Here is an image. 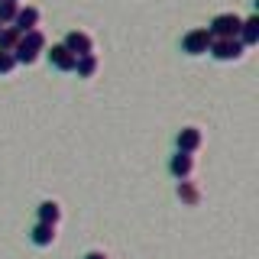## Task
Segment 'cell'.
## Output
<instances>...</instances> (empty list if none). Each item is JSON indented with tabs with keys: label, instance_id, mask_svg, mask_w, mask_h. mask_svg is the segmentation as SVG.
<instances>
[{
	"label": "cell",
	"instance_id": "obj_1",
	"mask_svg": "<svg viewBox=\"0 0 259 259\" xmlns=\"http://www.w3.org/2000/svg\"><path fill=\"white\" fill-rule=\"evenodd\" d=\"M240 26H243V20L237 13H217L207 29L214 39H240Z\"/></svg>",
	"mask_w": 259,
	"mask_h": 259
},
{
	"label": "cell",
	"instance_id": "obj_2",
	"mask_svg": "<svg viewBox=\"0 0 259 259\" xmlns=\"http://www.w3.org/2000/svg\"><path fill=\"white\" fill-rule=\"evenodd\" d=\"M210 55H214L217 62H240L243 55H246V46H243L240 39H214Z\"/></svg>",
	"mask_w": 259,
	"mask_h": 259
},
{
	"label": "cell",
	"instance_id": "obj_3",
	"mask_svg": "<svg viewBox=\"0 0 259 259\" xmlns=\"http://www.w3.org/2000/svg\"><path fill=\"white\" fill-rule=\"evenodd\" d=\"M182 46H185V52H188V55H207L210 46H214V36H210L207 26H201V29H191L188 36H185Z\"/></svg>",
	"mask_w": 259,
	"mask_h": 259
},
{
	"label": "cell",
	"instance_id": "obj_4",
	"mask_svg": "<svg viewBox=\"0 0 259 259\" xmlns=\"http://www.w3.org/2000/svg\"><path fill=\"white\" fill-rule=\"evenodd\" d=\"M168 172H172L178 182H182V178H191L194 175V152H182V149H178L172 156V162H168Z\"/></svg>",
	"mask_w": 259,
	"mask_h": 259
},
{
	"label": "cell",
	"instance_id": "obj_5",
	"mask_svg": "<svg viewBox=\"0 0 259 259\" xmlns=\"http://www.w3.org/2000/svg\"><path fill=\"white\" fill-rule=\"evenodd\" d=\"M65 49L75 52V55H91L94 52V39L88 36V32H81V29H71L68 36H65Z\"/></svg>",
	"mask_w": 259,
	"mask_h": 259
},
{
	"label": "cell",
	"instance_id": "obj_6",
	"mask_svg": "<svg viewBox=\"0 0 259 259\" xmlns=\"http://www.w3.org/2000/svg\"><path fill=\"white\" fill-rule=\"evenodd\" d=\"M39 20H42V13H39L36 7H20L10 26H16L20 32H29V29H36V26H39Z\"/></svg>",
	"mask_w": 259,
	"mask_h": 259
},
{
	"label": "cell",
	"instance_id": "obj_7",
	"mask_svg": "<svg viewBox=\"0 0 259 259\" xmlns=\"http://www.w3.org/2000/svg\"><path fill=\"white\" fill-rule=\"evenodd\" d=\"M49 59H52V65H55L59 71H75L78 55H75V52H68V49H65V42H59V46H52Z\"/></svg>",
	"mask_w": 259,
	"mask_h": 259
},
{
	"label": "cell",
	"instance_id": "obj_8",
	"mask_svg": "<svg viewBox=\"0 0 259 259\" xmlns=\"http://www.w3.org/2000/svg\"><path fill=\"white\" fill-rule=\"evenodd\" d=\"M201 143H204V136H201L198 126H185L182 133H178V149L182 152H198Z\"/></svg>",
	"mask_w": 259,
	"mask_h": 259
},
{
	"label": "cell",
	"instance_id": "obj_9",
	"mask_svg": "<svg viewBox=\"0 0 259 259\" xmlns=\"http://www.w3.org/2000/svg\"><path fill=\"white\" fill-rule=\"evenodd\" d=\"M29 240L36 243V246H52V243H55V224H42V221H39L36 227H32Z\"/></svg>",
	"mask_w": 259,
	"mask_h": 259
},
{
	"label": "cell",
	"instance_id": "obj_10",
	"mask_svg": "<svg viewBox=\"0 0 259 259\" xmlns=\"http://www.w3.org/2000/svg\"><path fill=\"white\" fill-rule=\"evenodd\" d=\"M240 42L246 46V49L259 42V16H249V20H243V26H240Z\"/></svg>",
	"mask_w": 259,
	"mask_h": 259
},
{
	"label": "cell",
	"instance_id": "obj_11",
	"mask_svg": "<svg viewBox=\"0 0 259 259\" xmlns=\"http://www.w3.org/2000/svg\"><path fill=\"white\" fill-rule=\"evenodd\" d=\"M39 221L59 227V221H62V207H59V201H42V204H39Z\"/></svg>",
	"mask_w": 259,
	"mask_h": 259
},
{
	"label": "cell",
	"instance_id": "obj_12",
	"mask_svg": "<svg viewBox=\"0 0 259 259\" xmlns=\"http://www.w3.org/2000/svg\"><path fill=\"white\" fill-rule=\"evenodd\" d=\"M75 71H78V78H94L97 75V55H78V62H75Z\"/></svg>",
	"mask_w": 259,
	"mask_h": 259
},
{
	"label": "cell",
	"instance_id": "obj_13",
	"mask_svg": "<svg viewBox=\"0 0 259 259\" xmlns=\"http://www.w3.org/2000/svg\"><path fill=\"white\" fill-rule=\"evenodd\" d=\"M178 198H182V204H188V207H194L201 201V191L194 188V185L188 182V178H182V182H178Z\"/></svg>",
	"mask_w": 259,
	"mask_h": 259
},
{
	"label": "cell",
	"instance_id": "obj_14",
	"mask_svg": "<svg viewBox=\"0 0 259 259\" xmlns=\"http://www.w3.org/2000/svg\"><path fill=\"white\" fill-rule=\"evenodd\" d=\"M20 36L23 32L16 26H0V52H13L16 42H20Z\"/></svg>",
	"mask_w": 259,
	"mask_h": 259
},
{
	"label": "cell",
	"instance_id": "obj_15",
	"mask_svg": "<svg viewBox=\"0 0 259 259\" xmlns=\"http://www.w3.org/2000/svg\"><path fill=\"white\" fill-rule=\"evenodd\" d=\"M20 42L26 46V49H32V52H46V36L39 29H29V32H23L20 36Z\"/></svg>",
	"mask_w": 259,
	"mask_h": 259
},
{
	"label": "cell",
	"instance_id": "obj_16",
	"mask_svg": "<svg viewBox=\"0 0 259 259\" xmlns=\"http://www.w3.org/2000/svg\"><path fill=\"white\" fill-rule=\"evenodd\" d=\"M16 10H20V0H0V26H10Z\"/></svg>",
	"mask_w": 259,
	"mask_h": 259
},
{
	"label": "cell",
	"instance_id": "obj_17",
	"mask_svg": "<svg viewBox=\"0 0 259 259\" xmlns=\"http://www.w3.org/2000/svg\"><path fill=\"white\" fill-rule=\"evenodd\" d=\"M13 68H16V59H13V52H0V75H10Z\"/></svg>",
	"mask_w": 259,
	"mask_h": 259
},
{
	"label": "cell",
	"instance_id": "obj_18",
	"mask_svg": "<svg viewBox=\"0 0 259 259\" xmlns=\"http://www.w3.org/2000/svg\"><path fill=\"white\" fill-rule=\"evenodd\" d=\"M84 259H107V256H104V253H97V249H94V253H88Z\"/></svg>",
	"mask_w": 259,
	"mask_h": 259
}]
</instances>
